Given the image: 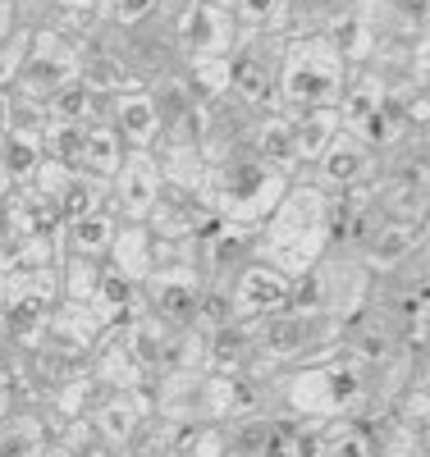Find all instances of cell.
<instances>
[{"label": "cell", "mask_w": 430, "mask_h": 457, "mask_svg": "<svg viewBox=\"0 0 430 457\" xmlns=\"http://www.w3.org/2000/svg\"><path fill=\"white\" fill-rule=\"evenodd\" d=\"M261 320H229L207 334V370H248L257 357Z\"/></svg>", "instance_id": "obj_25"}, {"label": "cell", "mask_w": 430, "mask_h": 457, "mask_svg": "<svg viewBox=\"0 0 430 457\" xmlns=\"http://www.w3.org/2000/svg\"><path fill=\"white\" fill-rule=\"evenodd\" d=\"M298 174H307L311 183H321L325 193H339V187H353V183H367V179L380 174V151H371L367 142H358L353 133L339 129L330 137V146Z\"/></svg>", "instance_id": "obj_15"}, {"label": "cell", "mask_w": 430, "mask_h": 457, "mask_svg": "<svg viewBox=\"0 0 430 457\" xmlns=\"http://www.w3.org/2000/svg\"><path fill=\"white\" fill-rule=\"evenodd\" d=\"M46 114L51 120H69V124H83V129H92V124H110V96H97V92H88L83 83H69V87H60L51 101H46Z\"/></svg>", "instance_id": "obj_35"}, {"label": "cell", "mask_w": 430, "mask_h": 457, "mask_svg": "<svg viewBox=\"0 0 430 457\" xmlns=\"http://www.w3.org/2000/svg\"><path fill=\"white\" fill-rule=\"evenodd\" d=\"M179 79H183L192 105L207 110L211 101L229 96V55H198V60H183Z\"/></svg>", "instance_id": "obj_34"}, {"label": "cell", "mask_w": 430, "mask_h": 457, "mask_svg": "<svg viewBox=\"0 0 430 457\" xmlns=\"http://www.w3.org/2000/svg\"><path fill=\"white\" fill-rule=\"evenodd\" d=\"M83 142H88V129L83 124H69V120H51L46 133H42V146L46 156L69 165V170H83Z\"/></svg>", "instance_id": "obj_43"}, {"label": "cell", "mask_w": 430, "mask_h": 457, "mask_svg": "<svg viewBox=\"0 0 430 457\" xmlns=\"http://www.w3.org/2000/svg\"><path fill=\"white\" fill-rule=\"evenodd\" d=\"M78 64H83V42L55 32V28H32V42H28V55H23V69L10 92L46 105L60 87H69L78 79Z\"/></svg>", "instance_id": "obj_9"}, {"label": "cell", "mask_w": 430, "mask_h": 457, "mask_svg": "<svg viewBox=\"0 0 430 457\" xmlns=\"http://www.w3.org/2000/svg\"><path fill=\"white\" fill-rule=\"evenodd\" d=\"M28 42H32V28H14L5 42H0V92L14 87L19 69H23V55H28Z\"/></svg>", "instance_id": "obj_48"}, {"label": "cell", "mask_w": 430, "mask_h": 457, "mask_svg": "<svg viewBox=\"0 0 430 457\" xmlns=\"http://www.w3.org/2000/svg\"><path fill=\"white\" fill-rule=\"evenodd\" d=\"M151 247H156V238H151L147 224H120V228H114L110 252H105V270H114V275H124V279L142 284V279L151 275V265H156Z\"/></svg>", "instance_id": "obj_26"}, {"label": "cell", "mask_w": 430, "mask_h": 457, "mask_svg": "<svg viewBox=\"0 0 430 457\" xmlns=\"http://www.w3.org/2000/svg\"><path fill=\"white\" fill-rule=\"evenodd\" d=\"M289 297H293V279L280 275L275 265L257 261V256L229 279V307H233V320H270V316L289 312Z\"/></svg>", "instance_id": "obj_11"}, {"label": "cell", "mask_w": 430, "mask_h": 457, "mask_svg": "<svg viewBox=\"0 0 430 457\" xmlns=\"http://www.w3.org/2000/svg\"><path fill=\"white\" fill-rule=\"evenodd\" d=\"M46 444H51V430H46L42 407H14L0 421V457H37Z\"/></svg>", "instance_id": "obj_31"}, {"label": "cell", "mask_w": 430, "mask_h": 457, "mask_svg": "<svg viewBox=\"0 0 430 457\" xmlns=\"http://www.w3.org/2000/svg\"><path fill=\"white\" fill-rule=\"evenodd\" d=\"M321 37L339 51V60H343L348 69H367L371 55H375V46H380V42H375V32H371V23H367L353 5H348V10H343Z\"/></svg>", "instance_id": "obj_30"}, {"label": "cell", "mask_w": 430, "mask_h": 457, "mask_svg": "<svg viewBox=\"0 0 430 457\" xmlns=\"http://www.w3.org/2000/svg\"><path fill=\"white\" fill-rule=\"evenodd\" d=\"M14 28H23V19H19V5L14 0H0V42L14 32Z\"/></svg>", "instance_id": "obj_50"}, {"label": "cell", "mask_w": 430, "mask_h": 457, "mask_svg": "<svg viewBox=\"0 0 430 457\" xmlns=\"http://www.w3.org/2000/svg\"><path fill=\"white\" fill-rule=\"evenodd\" d=\"M97 14L110 28H138V23H151L156 19V0H101Z\"/></svg>", "instance_id": "obj_47"}, {"label": "cell", "mask_w": 430, "mask_h": 457, "mask_svg": "<svg viewBox=\"0 0 430 457\" xmlns=\"http://www.w3.org/2000/svg\"><path fill=\"white\" fill-rule=\"evenodd\" d=\"M170 28H174V42H179L183 60L233 55V46H239V23H233V14L224 5H211V0H192Z\"/></svg>", "instance_id": "obj_14"}, {"label": "cell", "mask_w": 430, "mask_h": 457, "mask_svg": "<svg viewBox=\"0 0 430 457\" xmlns=\"http://www.w3.org/2000/svg\"><path fill=\"white\" fill-rule=\"evenodd\" d=\"M170 325L165 320H156V316H138V320H129V325H120V338H124V348H129V357L147 370V379H156V370H161V357H165V343H170Z\"/></svg>", "instance_id": "obj_32"}, {"label": "cell", "mask_w": 430, "mask_h": 457, "mask_svg": "<svg viewBox=\"0 0 430 457\" xmlns=\"http://www.w3.org/2000/svg\"><path fill=\"white\" fill-rule=\"evenodd\" d=\"M92 46L120 55L124 69L133 73V79L147 87L156 79H165V73H179L183 69V51L174 42V28L165 19H151V23H138V28H110L101 23Z\"/></svg>", "instance_id": "obj_7"}, {"label": "cell", "mask_w": 430, "mask_h": 457, "mask_svg": "<svg viewBox=\"0 0 430 457\" xmlns=\"http://www.w3.org/2000/svg\"><path fill=\"white\" fill-rule=\"evenodd\" d=\"M129 146L120 142V133H114L110 124H92L88 129V142H83V170L97 174V179H114V170L124 165Z\"/></svg>", "instance_id": "obj_38"}, {"label": "cell", "mask_w": 430, "mask_h": 457, "mask_svg": "<svg viewBox=\"0 0 430 457\" xmlns=\"http://www.w3.org/2000/svg\"><path fill=\"white\" fill-rule=\"evenodd\" d=\"M389 10H394L403 23H412V28H426V10H430V0H389Z\"/></svg>", "instance_id": "obj_49"}, {"label": "cell", "mask_w": 430, "mask_h": 457, "mask_svg": "<svg viewBox=\"0 0 430 457\" xmlns=\"http://www.w3.org/2000/svg\"><path fill=\"white\" fill-rule=\"evenodd\" d=\"M147 416H156L151 385L147 389H101L97 403L88 407V421L97 430V444H105L114 453L138 439V430L147 426Z\"/></svg>", "instance_id": "obj_12"}, {"label": "cell", "mask_w": 430, "mask_h": 457, "mask_svg": "<svg viewBox=\"0 0 430 457\" xmlns=\"http://www.w3.org/2000/svg\"><path fill=\"white\" fill-rule=\"evenodd\" d=\"M321 457H375L371 426H367V421H358V416H339V421H325Z\"/></svg>", "instance_id": "obj_39"}, {"label": "cell", "mask_w": 430, "mask_h": 457, "mask_svg": "<svg viewBox=\"0 0 430 457\" xmlns=\"http://www.w3.org/2000/svg\"><path fill=\"white\" fill-rule=\"evenodd\" d=\"M211 5H224V10H229V5H233V0H211Z\"/></svg>", "instance_id": "obj_54"}, {"label": "cell", "mask_w": 430, "mask_h": 457, "mask_svg": "<svg viewBox=\"0 0 430 457\" xmlns=\"http://www.w3.org/2000/svg\"><path fill=\"white\" fill-rule=\"evenodd\" d=\"M211 211L198 193H179V187H161L147 211V228H151V238H161V243H192L207 228Z\"/></svg>", "instance_id": "obj_18"}, {"label": "cell", "mask_w": 430, "mask_h": 457, "mask_svg": "<svg viewBox=\"0 0 430 457\" xmlns=\"http://www.w3.org/2000/svg\"><path fill=\"white\" fill-rule=\"evenodd\" d=\"M243 156H252L261 165H275L289 179L298 174V151H293V133H289V114L284 110H266V114H257V120L248 124Z\"/></svg>", "instance_id": "obj_20"}, {"label": "cell", "mask_w": 430, "mask_h": 457, "mask_svg": "<svg viewBox=\"0 0 430 457\" xmlns=\"http://www.w3.org/2000/svg\"><path fill=\"white\" fill-rule=\"evenodd\" d=\"M161 187L165 183H161V170H156L151 151H129L124 165L114 170V179H110V206L105 211L120 224H142Z\"/></svg>", "instance_id": "obj_16"}, {"label": "cell", "mask_w": 430, "mask_h": 457, "mask_svg": "<svg viewBox=\"0 0 430 457\" xmlns=\"http://www.w3.org/2000/svg\"><path fill=\"white\" fill-rule=\"evenodd\" d=\"M289 174L275 170V165H261L252 156H229L220 165L207 170V183H202V202L211 215L220 220H233V224H261L270 211L280 206V197L289 193Z\"/></svg>", "instance_id": "obj_4"}, {"label": "cell", "mask_w": 430, "mask_h": 457, "mask_svg": "<svg viewBox=\"0 0 430 457\" xmlns=\"http://www.w3.org/2000/svg\"><path fill=\"white\" fill-rule=\"evenodd\" d=\"M114 228H120V220H114L110 211H97V215H83V220H64L55 228V247H60V256L105 261V252L114 243Z\"/></svg>", "instance_id": "obj_24"}, {"label": "cell", "mask_w": 430, "mask_h": 457, "mask_svg": "<svg viewBox=\"0 0 430 457\" xmlns=\"http://www.w3.org/2000/svg\"><path fill=\"white\" fill-rule=\"evenodd\" d=\"M192 5V0H156V19H165V23H174L183 10Z\"/></svg>", "instance_id": "obj_51"}, {"label": "cell", "mask_w": 430, "mask_h": 457, "mask_svg": "<svg viewBox=\"0 0 430 457\" xmlns=\"http://www.w3.org/2000/svg\"><path fill=\"white\" fill-rule=\"evenodd\" d=\"M330 252V193L307 174H293L289 193L270 211L257 234H252V256L275 265L280 275L298 279Z\"/></svg>", "instance_id": "obj_2"}, {"label": "cell", "mask_w": 430, "mask_h": 457, "mask_svg": "<svg viewBox=\"0 0 430 457\" xmlns=\"http://www.w3.org/2000/svg\"><path fill=\"white\" fill-rule=\"evenodd\" d=\"M417 247H426V224H412V220H380L375 224V234H371V243L362 247V270L371 275V279H380V275H389L394 265H403Z\"/></svg>", "instance_id": "obj_19"}, {"label": "cell", "mask_w": 430, "mask_h": 457, "mask_svg": "<svg viewBox=\"0 0 430 457\" xmlns=\"http://www.w3.org/2000/svg\"><path fill=\"white\" fill-rule=\"evenodd\" d=\"M284 32H239V46L229 55V96L252 114L280 110L275 105V73L284 55Z\"/></svg>", "instance_id": "obj_8"}, {"label": "cell", "mask_w": 430, "mask_h": 457, "mask_svg": "<svg viewBox=\"0 0 430 457\" xmlns=\"http://www.w3.org/2000/svg\"><path fill=\"white\" fill-rule=\"evenodd\" d=\"M69 179H73V170H69V165H60V161L42 156V165L32 170V179H28L23 187H28V193H32L37 202H46V206L55 211V206H60V193L69 187ZM55 215H60V211H55Z\"/></svg>", "instance_id": "obj_45"}, {"label": "cell", "mask_w": 430, "mask_h": 457, "mask_svg": "<svg viewBox=\"0 0 430 457\" xmlns=\"http://www.w3.org/2000/svg\"><path fill=\"white\" fill-rule=\"evenodd\" d=\"M371 403V370L348 353H330L275 370L266 379V411L270 416H302V421H339V416H367Z\"/></svg>", "instance_id": "obj_1"}, {"label": "cell", "mask_w": 430, "mask_h": 457, "mask_svg": "<svg viewBox=\"0 0 430 457\" xmlns=\"http://www.w3.org/2000/svg\"><path fill=\"white\" fill-rule=\"evenodd\" d=\"M198 370H207V334L198 325L174 329L170 343H165L161 370H156V375H198Z\"/></svg>", "instance_id": "obj_37"}, {"label": "cell", "mask_w": 430, "mask_h": 457, "mask_svg": "<svg viewBox=\"0 0 430 457\" xmlns=\"http://www.w3.org/2000/svg\"><path fill=\"white\" fill-rule=\"evenodd\" d=\"M367 293H371V275L362 270L358 256H339V252H325L307 275L293 279V297L289 307H302V312H325L334 320H348L367 307Z\"/></svg>", "instance_id": "obj_6"}, {"label": "cell", "mask_w": 430, "mask_h": 457, "mask_svg": "<svg viewBox=\"0 0 430 457\" xmlns=\"http://www.w3.org/2000/svg\"><path fill=\"white\" fill-rule=\"evenodd\" d=\"M78 457H114V448H105V444H92L88 453H78Z\"/></svg>", "instance_id": "obj_53"}, {"label": "cell", "mask_w": 430, "mask_h": 457, "mask_svg": "<svg viewBox=\"0 0 430 457\" xmlns=\"http://www.w3.org/2000/svg\"><path fill=\"white\" fill-rule=\"evenodd\" d=\"M78 83L97 96H120V92H142V83L124 69L120 55H110L92 42H83V64H78Z\"/></svg>", "instance_id": "obj_28"}, {"label": "cell", "mask_w": 430, "mask_h": 457, "mask_svg": "<svg viewBox=\"0 0 430 457\" xmlns=\"http://www.w3.org/2000/svg\"><path fill=\"white\" fill-rule=\"evenodd\" d=\"M339 334H343V320H334L325 312L289 307L280 316L261 320V329H257V357H252L248 370L261 375V379H270L275 370L330 357V353H339Z\"/></svg>", "instance_id": "obj_5"}, {"label": "cell", "mask_w": 430, "mask_h": 457, "mask_svg": "<svg viewBox=\"0 0 430 457\" xmlns=\"http://www.w3.org/2000/svg\"><path fill=\"white\" fill-rule=\"evenodd\" d=\"M88 307H92V316L101 320V329H120V325H129V320H138V316L147 312L142 284H133V279H124V275H114V270H105Z\"/></svg>", "instance_id": "obj_23"}, {"label": "cell", "mask_w": 430, "mask_h": 457, "mask_svg": "<svg viewBox=\"0 0 430 457\" xmlns=\"http://www.w3.org/2000/svg\"><path fill=\"white\" fill-rule=\"evenodd\" d=\"M239 32H284L289 37V0H233L229 5Z\"/></svg>", "instance_id": "obj_41"}, {"label": "cell", "mask_w": 430, "mask_h": 457, "mask_svg": "<svg viewBox=\"0 0 430 457\" xmlns=\"http://www.w3.org/2000/svg\"><path fill=\"white\" fill-rule=\"evenodd\" d=\"M289 133H293V151H298V170H307V165L330 146V137L339 133V110H334V105L293 110V114H289Z\"/></svg>", "instance_id": "obj_29"}, {"label": "cell", "mask_w": 430, "mask_h": 457, "mask_svg": "<svg viewBox=\"0 0 430 457\" xmlns=\"http://www.w3.org/2000/svg\"><path fill=\"white\" fill-rule=\"evenodd\" d=\"M348 73L353 69L339 60V51L325 42L321 32L289 37L284 55H280V73H275V105L284 114L339 105V92L348 83Z\"/></svg>", "instance_id": "obj_3"}, {"label": "cell", "mask_w": 430, "mask_h": 457, "mask_svg": "<svg viewBox=\"0 0 430 457\" xmlns=\"http://www.w3.org/2000/svg\"><path fill=\"white\" fill-rule=\"evenodd\" d=\"M229 320H233V307H229V279H207L192 325H198L202 334H211V329H220V325H229Z\"/></svg>", "instance_id": "obj_46"}, {"label": "cell", "mask_w": 430, "mask_h": 457, "mask_svg": "<svg viewBox=\"0 0 430 457\" xmlns=\"http://www.w3.org/2000/svg\"><path fill=\"white\" fill-rule=\"evenodd\" d=\"M110 206V179H97V174H88V170H73V179H69V187L60 193V224L64 220H83V215H97V211H105Z\"/></svg>", "instance_id": "obj_36"}, {"label": "cell", "mask_w": 430, "mask_h": 457, "mask_svg": "<svg viewBox=\"0 0 430 457\" xmlns=\"http://www.w3.org/2000/svg\"><path fill=\"white\" fill-rule=\"evenodd\" d=\"M60 265L55 234H28L10 247H0V279H32Z\"/></svg>", "instance_id": "obj_27"}, {"label": "cell", "mask_w": 430, "mask_h": 457, "mask_svg": "<svg viewBox=\"0 0 430 457\" xmlns=\"http://www.w3.org/2000/svg\"><path fill=\"white\" fill-rule=\"evenodd\" d=\"M88 370H92V379H97L101 389H147V385H151L147 370L129 357L120 329H101L97 348H92V357H88Z\"/></svg>", "instance_id": "obj_22"}, {"label": "cell", "mask_w": 430, "mask_h": 457, "mask_svg": "<svg viewBox=\"0 0 430 457\" xmlns=\"http://www.w3.org/2000/svg\"><path fill=\"white\" fill-rule=\"evenodd\" d=\"M147 96H151L156 114H161V124H174V120H183V114L198 110V105H192V96H188V87H183L179 73H165V79L147 83Z\"/></svg>", "instance_id": "obj_44"}, {"label": "cell", "mask_w": 430, "mask_h": 457, "mask_svg": "<svg viewBox=\"0 0 430 457\" xmlns=\"http://www.w3.org/2000/svg\"><path fill=\"white\" fill-rule=\"evenodd\" d=\"M110 129L120 133V142L129 151H151L156 142H161V114H156L147 87L142 92H120V96H110Z\"/></svg>", "instance_id": "obj_21"}, {"label": "cell", "mask_w": 430, "mask_h": 457, "mask_svg": "<svg viewBox=\"0 0 430 457\" xmlns=\"http://www.w3.org/2000/svg\"><path fill=\"white\" fill-rule=\"evenodd\" d=\"M156 170H161L165 187H179V193H198L202 197V183H207V161L198 146H151Z\"/></svg>", "instance_id": "obj_33"}, {"label": "cell", "mask_w": 430, "mask_h": 457, "mask_svg": "<svg viewBox=\"0 0 430 457\" xmlns=\"http://www.w3.org/2000/svg\"><path fill=\"white\" fill-rule=\"evenodd\" d=\"M42 156H46V146H42L37 133H5L0 137V165H5L14 187H23L32 179V170L42 165Z\"/></svg>", "instance_id": "obj_40"}, {"label": "cell", "mask_w": 430, "mask_h": 457, "mask_svg": "<svg viewBox=\"0 0 430 457\" xmlns=\"http://www.w3.org/2000/svg\"><path fill=\"white\" fill-rule=\"evenodd\" d=\"M252 224H233L211 215L207 228L192 238V265L202 270V279H233L252 261Z\"/></svg>", "instance_id": "obj_13"}, {"label": "cell", "mask_w": 430, "mask_h": 457, "mask_svg": "<svg viewBox=\"0 0 430 457\" xmlns=\"http://www.w3.org/2000/svg\"><path fill=\"white\" fill-rule=\"evenodd\" d=\"M202 270L192 265V256H174L151 265V275L142 279V302H147V316L165 320L170 329H188L192 316H198V302H202Z\"/></svg>", "instance_id": "obj_10"}, {"label": "cell", "mask_w": 430, "mask_h": 457, "mask_svg": "<svg viewBox=\"0 0 430 457\" xmlns=\"http://www.w3.org/2000/svg\"><path fill=\"white\" fill-rule=\"evenodd\" d=\"M60 275V297L64 302H92L101 275H105V261H88V256H60L55 265Z\"/></svg>", "instance_id": "obj_42"}, {"label": "cell", "mask_w": 430, "mask_h": 457, "mask_svg": "<svg viewBox=\"0 0 430 457\" xmlns=\"http://www.w3.org/2000/svg\"><path fill=\"white\" fill-rule=\"evenodd\" d=\"M97 338H101V320L92 316L88 302H64L60 297V307H55V316H51V325H46L37 348L69 361V366H83L97 348Z\"/></svg>", "instance_id": "obj_17"}, {"label": "cell", "mask_w": 430, "mask_h": 457, "mask_svg": "<svg viewBox=\"0 0 430 457\" xmlns=\"http://www.w3.org/2000/svg\"><path fill=\"white\" fill-rule=\"evenodd\" d=\"M101 0H51V10H97Z\"/></svg>", "instance_id": "obj_52"}]
</instances>
